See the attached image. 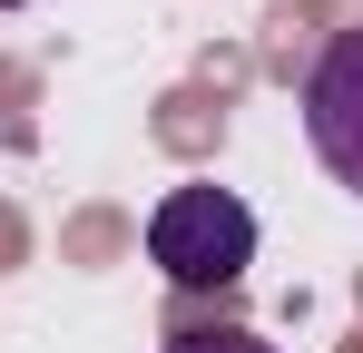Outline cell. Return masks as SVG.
<instances>
[{
    "label": "cell",
    "mask_w": 363,
    "mask_h": 353,
    "mask_svg": "<svg viewBox=\"0 0 363 353\" xmlns=\"http://www.w3.org/2000/svg\"><path fill=\"white\" fill-rule=\"evenodd\" d=\"M167 353H275V344H255V334H177Z\"/></svg>",
    "instance_id": "cell-3"
},
{
    "label": "cell",
    "mask_w": 363,
    "mask_h": 353,
    "mask_svg": "<svg viewBox=\"0 0 363 353\" xmlns=\"http://www.w3.org/2000/svg\"><path fill=\"white\" fill-rule=\"evenodd\" d=\"M304 138H314V157L363 196V30L324 40V59L304 69Z\"/></svg>",
    "instance_id": "cell-2"
},
{
    "label": "cell",
    "mask_w": 363,
    "mask_h": 353,
    "mask_svg": "<svg viewBox=\"0 0 363 353\" xmlns=\"http://www.w3.org/2000/svg\"><path fill=\"white\" fill-rule=\"evenodd\" d=\"M147 265L167 285H236L255 265V206L226 186H167L147 216Z\"/></svg>",
    "instance_id": "cell-1"
},
{
    "label": "cell",
    "mask_w": 363,
    "mask_h": 353,
    "mask_svg": "<svg viewBox=\"0 0 363 353\" xmlns=\"http://www.w3.org/2000/svg\"><path fill=\"white\" fill-rule=\"evenodd\" d=\"M0 10H20V0H0Z\"/></svg>",
    "instance_id": "cell-4"
}]
</instances>
